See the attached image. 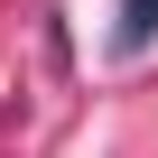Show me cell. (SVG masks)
I'll list each match as a JSON object with an SVG mask.
<instances>
[{"label":"cell","mask_w":158,"mask_h":158,"mask_svg":"<svg viewBox=\"0 0 158 158\" xmlns=\"http://www.w3.org/2000/svg\"><path fill=\"white\" fill-rule=\"evenodd\" d=\"M158 37V0H121V47H149Z\"/></svg>","instance_id":"cell-1"}]
</instances>
